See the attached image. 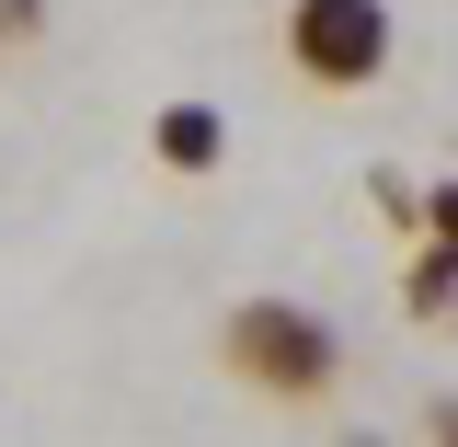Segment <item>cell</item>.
Here are the masks:
<instances>
[{
    "label": "cell",
    "instance_id": "obj_1",
    "mask_svg": "<svg viewBox=\"0 0 458 447\" xmlns=\"http://www.w3.org/2000/svg\"><path fill=\"white\" fill-rule=\"evenodd\" d=\"M218 367H229L252 401L310 413V401H333L344 344H333V322H321V310H298V298H241V310L218 322Z\"/></svg>",
    "mask_w": 458,
    "mask_h": 447
},
{
    "label": "cell",
    "instance_id": "obj_2",
    "mask_svg": "<svg viewBox=\"0 0 458 447\" xmlns=\"http://www.w3.org/2000/svg\"><path fill=\"white\" fill-rule=\"evenodd\" d=\"M401 57L390 0H286V69L310 92H378Z\"/></svg>",
    "mask_w": 458,
    "mask_h": 447
},
{
    "label": "cell",
    "instance_id": "obj_3",
    "mask_svg": "<svg viewBox=\"0 0 458 447\" xmlns=\"http://www.w3.org/2000/svg\"><path fill=\"white\" fill-rule=\"evenodd\" d=\"M149 150H161L172 172H218V161H229V115L183 92V104H161V126H149Z\"/></svg>",
    "mask_w": 458,
    "mask_h": 447
},
{
    "label": "cell",
    "instance_id": "obj_4",
    "mask_svg": "<svg viewBox=\"0 0 458 447\" xmlns=\"http://www.w3.org/2000/svg\"><path fill=\"white\" fill-rule=\"evenodd\" d=\"M401 298H412L424 322H447V310H458V253H447V241H424V253H412V276H401Z\"/></svg>",
    "mask_w": 458,
    "mask_h": 447
},
{
    "label": "cell",
    "instance_id": "obj_5",
    "mask_svg": "<svg viewBox=\"0 0 458 447\" xmlns=\"http://www.w3.org/2000/svg\"><path fill=\"white\" fill-rule=\"evenodd\" d=\"M412 229H424V241H447V253H458V172H447V184H424V195H412Z\"/></svg>",
    "mask_w": 458,
    "mask_h": 447
},
{
    "label": "cell",
    "instance_id": "obj_6",
    "mask_svg": "<svg viewBox=\"0 0 458 447\" xmlns=\"http://www.w3.org/2000/svg\"><path fill=\"white\" fill-rule=\"evenodd\" d=\"M23 35H47V0H0V47H23Z\"/></svg>",
    "mask_w": 458,
    "mask_h": 447
},
{
    "label": "cell",
    "instance_id": "obj_7",
    "mask_svg": "<svg viewBox=\"0 0 458 447\" xmlns=\"http://www.w3.org/2000/svg\"><path fill=\"white\" fill-rule=\"evenodd\" d=\"M424 436H447V447H458V401H436V413H424Z\"/></svg>",
    "mask_w": 458,
    "mask_h": 447
}]
</instances>
